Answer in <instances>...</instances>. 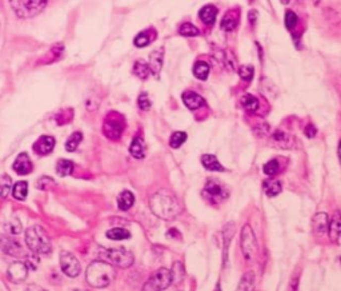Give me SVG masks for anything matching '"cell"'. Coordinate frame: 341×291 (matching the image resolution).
<instances>
[{
  "label": "cell",
  "mask_w": 341,
  "mask_h": 291,
  "mask_svg": "<svg viewBox=\"0 0 341 291\" xmlns=\"http://www.w3.org/2000/svg\"><path fill=\"white\" fill-rule=\"evenodd\" d=\"M149 207L156 217L164 220L175 219L181 211L179 202L173 194L168 190H160L151 197Z\"/></svg>",
  "instance_id": "cell-1"
},
{
  "label": "cell",
  "mask_w": 341,
  "mask_h": 291,
  "mask_svg": "<svg viewBox=\"0 0 341 291\" xmlns=\"http://www.w3.org/2000/svg\"><path fill=\"white\" fill-rule=\"evenodd\" d=\"M115 278V269L110 262H92L85 271V279L92 287H107Z\"/></svg>",
  "instance_id": "cell-2"
},
{
  "label": "cell",
  "mask_w": 341,
  "mask_h": 291,
  "mask_svg": "<svg viewBox=\"0 0 341 291\" xmlns=\"http://www.w3.org/2000/svg\"><path fill=\"white\" fill-rule=\"evenodd\" d=\"M26 243L34 253L40 255H47L51 253V242L47 232L38 224L30 227L26 231Z\"/></svg>",
  "instance_id": "cell-3"
},
{
  "label": "cell",
  "mask_w": 341,
  "mask_h": 291,
  "mask_svg": "<svg viewBox=\"0 0 341 291\" xmlns=\"http://www.w3.org/2000/svg\"><path fill=\"white\" fill-rule=\"evenodd\" d=\"M9 4L16 16L28 19L42 12L47 5V0H9Z\"/></svg>",
  "instance_id": "cell-4"
},
{
  "label": "cell",
  "mask_w": 341,
  "mask_h": 291,
  "mask_svg": "<svg viewBox=\"0 0 341 291\" xmlns=\"http://www.w3.org/2000/svg\"><path fill=\"white\" fill-rule=\"evenodd\" d=\"M124 127H125V122L123 116L119 112H110L103 123V134L111 141H117L123 134Z\"/></svg>",
  "instance_id": "cell-5"
},
{
  "label": "cell",
  "mask_w": 341,
  "mask_h": 291,
  "mask_svg": "<svg viewBox=\"0 0 341 291\" xmlns=\"http://www.w3.org/2000/svg\"><path fill=\"white\" fill-rule=\"evenodd\" d=\"M241 251L247 262L253 261L257 254V242H256L255 232L249 224H244L243 230H241Z\"/></svg>",
  "instance_id": "cell-6"
},
{
  "label": "cell",
  "mask_w": 341,
  "mask_h": 291,
  "mask_svg": "<svg viewBox=\"0 0 341 291\" xmlns=\"http://www.w3.org/2000/svg\"><path fill=\"white\" fill-rule=\"evenodd\" d=\"M170 283H172V278H170V271L167 269H159L151 278L148 279V282L145 283L143 290L145 291H162L168 289Z\"/></svg>",
  "instance_id": "cell-7"
},
{
  "label": "cell",
  "mask_w": 341,
  "mask_h": 291,
  "mask_svg": "<svg viewBox=\"0 0 341 291\" xmlns=\"http://www.w3.org/2000/svg\"><path fill=\"white\" fill-rule=\"evenodd\" d=\"M104 258L107 262H110L111 265L117 266V267H129L133 263V255L124 248H114V250H107L104 253Z\"/></svg>",
  "instance_id": "cell-8"
},
{
  "label": "cell",
  "mask_w": 341,
  "mask_h": 291,
  "mask_svg": "<svg viewBox=\"0 0 341 291\" xmlns=\"http://www.w3.org/2000/svg\"><path fill=\"white\" fill-rule=\"evenodd\" d=\"M60 266H61L64 274L68 275L71 278H75L80 274V263L76 259V257L68 251L60 253Z\"/></svg>",
  "instance_id": "cell-9"
},
{
  "label": "cell",
  "mask_w": 341,
  "mask_h": 291,
  "mask_svg": "<svg viewBox=\"0 0 341 291\" xmlns=\"http://www.w3.org/2000/svg\"><path fill=\"white\" fill-rule=\"evenodd\" d=\"M203 193H204V195L208 198L209 201L212 202L222 201V199L228 197L227 190L223 187L222 184L218 183L216 180H209L208 183L205 184L204 191H203Z\"/></svg>",
  "instance_id": "cell-10"
},
{
  "label": "cell",
  "mask_w": 341,
  "mask_h": 291,
  "mask_svg": "<svg viewBox=\"0 0 341 291\" xmlns=\"http://www.w3.org/2000/svg\"><path fill=\"white\" fill-rule=\"evenodd\" d=\"M28 275V267L23 262H15L9 266L8 269V278L11 282L20 283L27 278Z\"/></svg>",
  "instance_id": "cell-11"
},
{
  "label": "cell",
  "mask_w": 341,
  "mask_h": 291,
  "mask_svg": "<svg viewBox=\"0 0 341 291\" xmlns=\"http://www.w3.org/2000/svg\"><path fill=\"white\" fill-rule=\"evenodd\" d=\"M54 147H55V139L52 137L46 135V137L39 138L38 141L35 142L32 148H34V151L38 155H48L51 154Z\"/></svg>",
  "instance_id": "cell-12"
},
{
  "label": "cell",
  "mask_w": 341,
  "mask_h": 291,
  "mask_svg": "<svg viewBox=\"0 0 341 291\" xmlns=\"http://www.w3.org/2000/svg\"><path fill=\"white\" fill-rule=\"evenodd\" d=\"M271 139H272L273 145H276L277 147H282V148H292L293 147V138L283 130H275L271 134Z\"/></svg>",
  "instance_id": "cell-13"
},
{
  "label": "cell",
  "mask_w": 341,
  "mask_h": 291,
  "mask_svg": "<svg viewBox=\"0 0 341 291\" xmlns=\"http://www.w3.org/2000/svg\"><path fill=\"white\" fill-rule=\"evenodd\" d=\"M13 171H16V174L19 175H27L32 171V163L30 160V156L23 152L16 158V160L13 162Z\"/></svg>",
  "instance_id": "cell-14"
},
{
  "label": "cell",
  "mask_w": 341,
  "mask_h": 291,
  "mask_svg": "<svg viewBox=\"0 0 341 291\" xmlns=\"http://www.w3.org/2000/svg\"><path fill=\"white\" fill-rule=\"evenodd\" d=\"M183 102L189 110H197V108H200L201 106H204L205 100L203 99V96H200V95L196 94V92H193V91H187V92H184L183 94Z\"/></svg>",
  "instance_id": "cell-15"
},
{
  "label": "cell",
  "mask_w": 341,
  "mask_h": 291,
  "mask_svg": "<svg viewBox=\"0 0 341 291\" xmlns=\"http://www.w3.org/2000/svg\"><path fill=\"white\" fill-rule=\"evenodd\" d=\"M163 60H164V50L163 48H158L156 51L151 54V56H149V69H151V73L154 75H159V73L162 71Z\"/></svg>",
  "instance_id": "cell-16"
},
{
  "label": "cell",
  "mask_w": 341,
  "mask_h": 291,
  "mask_svg": "<svg viewBox=\"0 0 341 291\" xmlns=\"http://www.w3.org/2000/svg\"><path fill=\"white\" fill-rule=\"evenodd\" d=\"M329 227L328 222V215L327 213H319L315 215L313 218V228L317 235H324Z\"/></svg>",
  "instance_id": "cell-17"
},
{
  "label": "cell",
  "mask_w": 341,
  "mask_h": 291,
  "mask_svg": "<svg viewBox=\"0 0 341 291\" xmlns=\"http://www.w3.org/2000/svg\"><path fill=\"white\" fill-rule=\"evenodd\" d=\"M329 236H331V240H337L341 236V214L340 213H336L333 215L332 220L329 223Z\"/></svg>",
  "instance_id": "cell-18"
},
{
  "label": "cell",
  "mask_w": 341,
  "mask_h": 291,
  "mask_svg": "<svg viewBox=\"0 0 341 291\" xmlns=\"http://www.w3.org/2000/svg\"><path fill=\"white\" fill-rule=\"evenodd\" d=\"M216 15H218V8L215 5H205L199 12V17L205 24H213L216 20Z\"/></svg>",
  "instance_id": "cell-19"
},
{
  "label": "cell",
  "mask_w": 341,
  "mask_h": 291,
  "mask_svg": "<svg viewBox=\"0 0 341 291\" xmlns=\"http://www.w3.org/2000/svg\"><path fill=\"white\" fill-rule=\"evenodd\" d=\"M201 163H203V166H204L207 170H209V171H224V167L220 164V162H219L218 158H216L215 155H203Z\"/></svg>",
  "instance_id": "cell-20"
},
{
  "label": "cell",
  "mask_w": 341,
  "mask_h": 291,
  "mask_svg": "<svg viewBox=\"0 0 341 291\" xmlns=\"http://www.w3.org/2000/svg\"><path fill=\"white\" fill-rule=\"evenodd\" d=\"M133 203H135V197H133V194L131 191H123L117 197V206H119V209L121 211L129 210L133 206Z\"/></svg>",
  "instance_id": "cell-21"
},
{
  "label": "cell",
  "mask_w": 341,
  "mask_h": 291,
  "mask_svg": "<svg viewBox=\"0 0 341 291\" xmlns=\"http://www.w3.org/2000/svg\"><path fill=\"white\" fill-rule=\"evenodd\" d=\"M129 152L135 159H143L145 156V146L140 138H135L129 147Z\"/></svg>",
  "instance_id": "cell-22"
},
{
  "label": "cell",
  "mask_w": 341,
  "mask_h": 291,
  "mask_svg": "<svg viewBox=\"0 0 341 291\" xmlns=\"http://www.w3.org/2000/svg\"><path fill=\"white\" fill-rule=\"evenodd\" d=\"M263 189H264V193L268 197H276V195L282 193V183L279 180H265L264 184H263Z\"/></svg>",
  "instance_id": "cell-23"
},
{
  "label": "cell",
  "mask_w": 341,
  "mask_h": 291,
  "mask_svg": "<svg viewBox=\"0 0 341 291\" xmlns=\"http://www.w3.org/2000/svg\"><path fill=\"white\" fill-rule=\"evenodd\" d=\"M133 73L136 75L137 77L140 79H147L151 73V69H149V65H147L144 60H137L136 63L133 65Z\"/></svg>",
  "instance_id": "cell-24"
},
{
  "label": "cell",
  "mask_w": 341,
  "mask_h": 291,
  "mask_svg": "<svg viewBox=\"0 0 341 291\" xmlns=\"http://www.w3.org/2000/svg\"><path fill=\"white\" fill-rule=\"evenodd\" d=\"M56 171L60 176L71 175L73 171V163L68 159H60L56 164Z\"/></svg>",
  "instance_id": "cell-25"
},
{
  "label": "cell",
  "mask_w": 341,
  "mask_h": 291,
  "mask_svg": "<svg viewBox=\"0 0 341 291\" xmlns=\"http://www.w3.org/2000/svg\"><path fill=\"white\" fill-rule=\"evenodd\" d=\"M27 193H28V184L27 182H17L13 184L12 195L13 198H16L17 201H24L27 198Z\"/></svg>",
  "instance_id": "cell-26"
},
{
  "label": "cell",
  "mask_w": 341,
  "mask_h": 291,
  "mask_svg": "<svg viewBox=\"0 0 341 291\" xmlns=\"http://www.w3.org/2000/svg\"><path fill=\"white\" fill-rule=\"evenodd\" d=\"M193 75L200 79V80H205L208 79L209 75V66L205 62H196L193 66Z\"/></svg>",
  "instance_id": "cell-27"
},
{
  "label": "cell",
  "mask_w": 341,
  "mask_h": 291,
  "mask_svg": "<svg viewBox=\"0 0 341 291\" xmlns=\"http://www.w3.org/2000/svg\"><path fill=\"white\" fill-rule=\"evenodd\" d=\"M185 277V270H184L183 265L180 262H175L172 271H170V278H172V283H180Z\"/></svg>",
  "instance_id": "cell-28"
},
{
  "label": "cell",
  "mask_w": 341,
  "mask_h": 291,
  "mask_svg": "<svg viewBox=\"0 0 341 291\" xmlns=\"http://www.w3.org/2000/svg\"><path fill=\"white\" fill-rule=\"evenodd\" d=\"M241 106H243L247 111L255 112L257 111V108H259V100H257V98H255L253 95L247 94L241 98Z\"/></svg>",
  "instance_id": "cell-29"
},
{
  "label": "cell",
  "mask_w": 341,
  "mask_h": 291,
  "mask_svg": "<svg viewBox=\"0 0 341 291\" xmlns=\"http://www.w3.org/2000/svg\"><path fill=\"white\" fill-rule=\"evenodd\" d=\"M236 26H237V16H236V13L229 12L223 17L222 28L224 31H228V32L233 31L236 28Z\"/></svg>",
  "instance_id": "cell-30"
},
{
  "label": "cell",
  "mask_w": 341,
  "mask_h": 291,
  "mask_svg": "<svg viewBox=\"0 0 341 291\" xmlns=\"http://www.w3.org/2000/svg\"><path fill=\"white\" fill-rule=\"evenodd\" d=\"M255 286V274L252 271H248L244 274V277L241 278L239 283V290L241 291H247V290H252Z\"/></svg>",
  "instance_id": "cell-31"
},
{
  "label": "cell",
  "mask_w": 341,
  "mask_h": 291,
  "mask_svg": "<svg viewBox=\"0 0 341 291\" xmlns=\"http://www.w3.org/2000/svg\"><path fill=\"white\" fill-rule=\"evenodd\" d=\"M107 238H110L112 240H124L129 239L131 234L124 228H112L110 231H107Z\"/></svg>",
  "instance_id": "cell-32"
},
{
  "label": "cell",
  "mask_w": 341,
  "mask_h": 291,
  "mask_svg": "<svg viewBox=\"0 0 341 291\" xmlns=\"http://www.w3.org/2000/svg\"><path fill=\"white\" fill-rule=\"evenodd\" d=\"M81 139H83L81 133H73L72 135L68 138L67 143H65V148H67V151L72 152V151L76 150L77 147H79V145L81 143Z\"/></svg>",
  "instance_id": "cell-33"
},
{
  "label": "cell",
  "mask_w": 341,
  "mask_h": 291,
  "mask_svg": "<svg viewBox=\"0 0 341 291\" xmlns=\"http://www.w3.org/2000/svg\"><path fill=\"white\" fill-rule=\"evenodd\" d=\"M187 141V134L181 133V131H177L175 133L170 139V145L172 148H179L180 146L184 145V142Z\"/></svg>",
  "instance_id": "cell-34"
},
{
  "label": "cell",
  "mask_w": 341,
  "mask_h": 291,
  "mask_svg": "<svg viewBox=\"0 0 341 291\" xmlns=\"http://www.w3.org/2000/svg\"><path fill=\"white\" fill-rule=\"evenodd\" d=\"M179 32L183 36H197V35H200L199 28L193 26V24H191V23H184L183 26L180 27Z\"/></svg>",
  "instance_id": "cell-35"
},
{
  "label": "cell",
  "mask_w": 341,
  "mask_h": 291,
  "mask_svg": "<svg viewBox=\"0 0 341 291\" xmlns=\"http://www.w3.org/2000/svg\"><path fill=\"white\" fill-rule=\"evenodd\" d=\"M133 43H135V46L139 48L148 46V44L151 43V36H149L148 31H143V32H140V34L135 38Z\"/></svg>",
  "instance_id": "cell-36"
},
{
  "label": "cell",
  "mask_w": 341,
  "mask_h": 291,
  "mask_svg": "<svg viewBox=\"0 0 341 291\" xmlns=\"http://www.w3.org/2000/svg\"><path fill=\"white\" fill-rule=\"evenodd\" d=\"M253 73H255V70L252 66H240L239 67L240 77L245 81H251L253 79Z\"/></svg>",
  "instance_id": "cell-37"
},
{
  "label": "cell",
  "mask_w": 341,
  "mask_h": 291,
  "mask_svg": "<svg viewBox=\"0 0 341 291\" xmlns=\"http://www.w3.org/2000/svg\"><path fill=\"white\" fill-rule=\"evenodd\" d=\"M253 131H255V134L259 138H267L271 135V129H269L268 124L264 123V122L260 124H257L255 129H253Z\"/></svg>",
  "instance_id": "cell-38"
},
{
  "label": "cell",
  "mask_w": 341,
  "mask_h": 291,
  "mask_svg": "<svg viewBox=\"0 0 341 291\" xmlns=\"http://www.w3.org/2000/svg\"><path fill=\"white\" fill-rule=\"evenodd\" d=\"M285 26L288 30H293L297 26V15L292 11H286L285 13Z\"/></svg>",
  "instance_id": "cell-39"
},
{
  "label": "cell",
  "mask_w": 341,
  "mask_h": 291,
  "mask_svg": "<svg viewBox=\"0 0 341 291\" xmlns=\"http://www.w3.org/2000/svg\"><path fill=\"white\" fill-rule=\"evenodd\" d=\"M277 171H279V162L277 160H269L268 163H265L264 166V172L267 174V175L272 176L275 175V174H277Z\"/></svg>",
  "instance_id": "cell-40"
},
{
  "label": "cell",
  "mask_w": 341,
  "mask_h": 291,
  "mask_svg": "<svg viewBox=\"0 0 341 291\" xmlns=\"http://www.w3.org/2000/svg\"><path fill=\"white\" fill-rule=\"evenodd\" d=\"M137 104H139V107L143 110V111H148L149 108H151V100H149L148 95L145 94H141L140 96H139V99H137Z\"/></svg>",
  "instance_id": "cell-41"
},
{
  "label": "cell",
  "mask_w": 341,
  "mask_h": 291,
  "mask_svg": "<svg viewBox=\"0 0 341 291\" xmlns=\"http://www.w3.org/2000/svg\"><path fill=\"white\" fill-rule=\"evenodd\" d=\"M305 135H307L308 138H313L316 135V130L313 126H308L307 129H305Z\"/></svg>",
  "instance_id": "cell-42"
},
{
  "label": "cell",
  "mask_w": 341,
  "mask_h": 291,
  "mask_svg": "<svg viewBox=\"0 0 341 291\" xmlns=\"http://www.w3.org/2000/svg\"><path fill=\"white\" fill-rule=\"evenodd\" d=\"M7 178V182H5V184H4V187H3V193H1V198H4L7 194L9 193V190H11V186H9V178L8 176H5Z\"/></svg>",
  "instance_id": "cell-43"
},
{
  "label": "cell",
  "mask_w": 341,
  "mask_h": 291,
  "mask_svg": "<svg viewBox=\"0 0 341 291\" xmlns=\"http://www.w3.org/2000/svg\"><path fill=\"white\" fill-rule=\"evenodd\" d=\"M339 159H340V163H341V141H340V145H339Z\"/></svg>",
  "instance_id": "cell-44"
}]
</instances>
